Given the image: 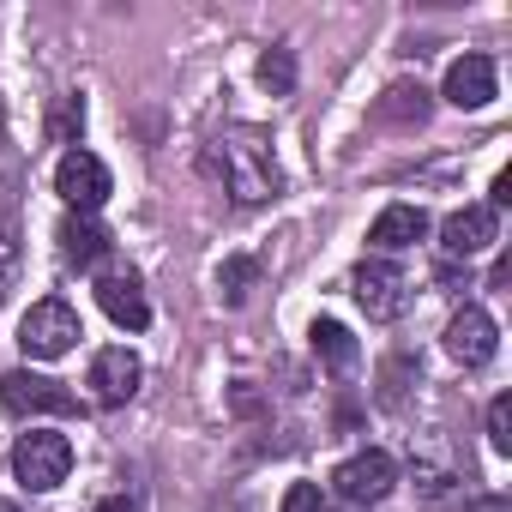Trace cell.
Returning <instances> with one entry per match:
<instances>
[{
  "label": "cell",
  "instance_id": "6da1fadb",
  "mask_svg": "<svg viewBox=\"0 0 512 512\" xmlns=\"http://www.w3.org/2000/svg\"><path fill=\"white\" fill-rule=\"evenodd\" d=\"M199 163L211 181H223V193L235 205H266L278 193V151L260 127H223Z\"/></svg>",
  "mask_w": 512,
  "mask_h": 512
},
{
  "label": "cell",
  "instance_id": "7a4b0ae2",
  "mask_svg": "<svg viewBox=\"0 0 512 512\" xmlns=\"http://www.w3.org/2000/svg\"><path fill=\"white\" fill-rule=\"evenodd\" d=\"M13 470H19V482L31 494H49V488H61L73 476V440L55 434V428H31L13 446Z\"/></svg>",
  "mask_w": 512,
  "mask_h": 512
},
{
  "label": "cell",
  "instance_id": "3957f363",
  "mask_svg": "<svg viewBox=\"0 0 512 512\" xmlns=\"http://www.w3.org/2000/svg\"><path fill=\"white\" fill-rule=\"evenodd\" d=\"M79 338H85V332H79V314H73L61 296L37 302V308L19 320V350H25L31 362H61Z\"/></svg>",
  "mask_w": 512,
  "mask_h": 512
},
{
  "label": "cell",
  "instance_id": "277c9868",
  "mask_svg": "<svg viewBox=\"0 0 512 512\" xmlns=\"http://www.w3.org/2000/svg\"><path fill=\"white\" fill-rule=\"evenodd\" d=\"M0 404H7L13 416H85L79 392H67L61 380H49V374H31V368L0 374Z\"/></svg>",
  "mask_w": 512,
  "mask_h": 512
},
{
  "label": "cell",
  "instance_id": "5b68a950",
  "mask_svg": "<svg viewBox=\"0 0 512 512\" xmlns=\"http://www.w3.org/2000/svg\"><path fill=\"white\" fill-rule=\"evenodd\" d=\"M350 290H356V302H362L368 320H398L410 308V278L392 260H362L350 272Z\"/></svg>",
  "mask_w": 512,
  "mask_h": 512
},
{
  "label": "cell",
  "instance_id": "8992f818",
  "mask_svg": "<svg viewBox=\"0 0 512 512\" xmlns=\"http://www.w3.org/2000/svg\"><path fill=\"white\" fill-rule=\"evenodd\" d=\"M55 193L67 199V211H73V217H91V211L109 199V163L73 145V151L61 157V169H55Z\"/></svg>",
  "mask_w": 512,
  "mask_h": 512
},
{
  "label": "cell",
  "instance_id": "52a82bcc",
  "mask_svg": "<svg viewBox=\"0 0 512 512\" xmlns=\"http://www.w3.org/2000/svg\"><path fill=\"white\" fill-rule=\"evenodd\" d=\"M494 241H500V211H488V205H464V211H452V217L440 223V260L464 266V260H476V253L494 247Z\"/></svg>",
  "mask_w": 512,
  "mask_h": 512
},
{
  "label": "cell",
  "instance_id": "ba28073f",
  "mask_svg": "<svg viewBox=\"0 0 512 512\" xmlns=\"http://www.w3.org/2000/svg\"><path fill=\"white\" fill-rule=\"evenodd\" d=\"M494 344H500V332H494L488 308L464 302V308L446 320V356H452L458 368H482V362H494Z\"/></svg>",
  "mask_w": 512,
  "mask_h": 512
},
{
  "label": "cell",
  "instance_id": "9c48e42d",
  "mask_svg": "<svg viewBox=\"0 0 512 512\" xmlns=\"http://www.w3.org/2000/svg\"><path fill=\"white\" fill-rule=\"evenodd\" d=\"M139 380H145V368H139V356L127 350V344H115V350H97L91 356V398L103 404V410H115V404H127L133 392H139Z\"/></svg>",
  "mask_w": 512,
  "mask_h": 512
},
{
  "label": "cell",
  "instance_id": "30bf717a",
  "mask_svg": "<svg viewBox=\"0 0 512 512\" xmlns=\"http://www.w3.org/2000/svg\"><path fill=\"white\" fill-rule=\"evenodd\" d=\"M332 482H338V494H344V500L374 506V500H386V494H392L398 464H392L386 452H356V458H344V464L332 470Z\"/></svg>",
  "mask_w": 512,
  "mask_h": 512
},
{
  "label": "cell",
  "instance_id": "8fae6325",
  "mask_svg": "<svg viewBox=\"0 0 512 512\" xmlns=\"http://www.w3.org/2000/svg\"><path fill=\"white\" fill-rule=\"evenodd\" d=\"M494 91H500L494 61H488V55H458V61L446 67V91H440V97H446L452 109H488Z\"/></svg>",
  "mask_w": 512,
  "mask_h": 512
},
{
  "label": "cell",
  "instance_id": "7c38bea8",
  "mask_svg": "<svg viewBox=\"0 0 512 512\" xmlns=\"http://www.w3.org/2000/svg\"><path fill=\"white\" fill-rule=\"evenodd\" d=\"M97 302H103V314H109L115 326H127V332H145V326H151V302H145V284H139L133 272L97 278Z\"/></svg>",
  "mask_w": 512,
  "mask_h": 512
},
{
  "label": "cell",
  "instance_id": "4fadbf2b",
  "mask_svg": "<svg viewBox=\"0 0 512 512\" xmlns=\"http://www.w3.org/2000/svg\"><path fill=\"white\" fill-rule=\"evenodd\" d=\"M428 235V211L422 205H386L380 217H374V229H368V247L374 253H404V247H416Z\"/></svg>",
  "mask_w": 512,
  "mask_h": 512
},
{
  "label": "cell",
  "instance_id": "5bb4252c",
  "mask_svg": "<svg viewBox=\"0 0 512 512\" xmlns=\"http://www.w3.org/2000/svg\"><path fill=\"white\" fill-rule=\"evenodd\" d=\"M103 253H109V235H103L97 217H67L61 223V260L67 266L91 272V266H103Z\"/></svg>",
  "mask_w": 512,
  "mask_h": 512
},
{
  "label": "cell",
  "instance_id": "9a60e30c",
  "mask_svg": "<svg viewBox=\"0 0 512 512\" xmlns=\"http://www.w3.org/2000/svg\"><path fill=\"white\" fill-rule=\"evenodd\" d=\"M428 109H434V103H428V91H422V85H392V91L374 103V115H380V121H392V127H422V121H428Z\"/></svg>",
  "mask_w": 512,
  "mask_h": 512
},
{
  "label": "cell",
  "instance_id": "2e32d148",
  "mask_svg": "<svg viewBox=\"0 0 512 512\" xmlns=\"http://www.w3.org/2000/svg\"><path fill=\"white\" fill-rule=\"evenodd\" d=\"M308 338H314V356H320L332 374H350V368H356V356H362V350H356V338H350L338 320H314V332H308Z\"/></svg>",
  "mask_w": 512,
  "mask_h": 512
},
{
  "label": "cell",
  "instance_id": "e0dca14e",
  "mask_svg": "<svg viewBox=\"0 0 512 512\" xmlns=\"http://www.w3.org/2000/svg\"><path fill=\"white\" fill-rule=\"evenodd\" d=\"M260 85H266L272 97H290V91H296V55H290V49L260 55Z\"/></svg>",
  "mask_w": 512,
  "mask_h": 512
},
{
  "label": "cell",
  "instance_id": "ac0fdd59",
  "mask_svg": "<svg viewBox=\"0 0 512 512\" xmlns=\"http://www.w3.org/2000/svg\"><path fill=\"white\" fill-rule=\"evenodd\" d=\"M253 278H260V272H253V260H229V266H223V278H217V284H223V302H229V308H241Z\"/></svg>",
  "mask_w": 512,
  "mask_h": 512
},
{
  "label": "cell",
  "instance_id": "d6986e66",
  "mask_svg": "<svg viewBox=\"0 0 512 512\" xmlns=\"http://www.w3.org/2000/svg\"><path fill=\"white\" fill-rule=\"evenodd\" d=\"M488 446H494V452H512V398H506V392L488 404Z\"/></svg>",
  "mask_w": 512,
  "mask_h": 512
},
{
  "label": "cell",
  "instance_id": "ffe728a7",
  "mask_svg": "<svg viewBox=\"0 0 512 512\" xmlns=\"http://www.w3.org/2000/svg\"><path fill=\"white\" fill-rule=\"evenodd\" d=\"M13 272H19V235L0 223V296L13 290Z\"/></svg>",
  "mask_w": 512,
  "mask_h": 512
},
{
  "label": "cell",
  "instance_id": "44dd1931",
  "mask_svg": "<svg viewBox=\"0 0 512 512\" xmlns=\"http://www.w3.org/2000/svg\"><path fill=\"white\" fill-rule=\"evenodd\" d=\"M284 512H326V494H320V482H296V488L284 494Z\"/></svg>",
  "mask_w": 512,
  "mask_h": 512
},
{
  "label": "cell",
  "instance_id": "7402d4cb",
  "mask_svg": "<svg viewBox=\"0 0 512 512\" xmlns=\"http://www.w3.org/2000/svg\"><path fill=\"white\" fill-rule=\"evenodd\" d=\"M79 127H85V103H79V97H67V103H61V109H55V139H61V145H67V139H73V133H79Z\"/></svg>",
  "mask_w": 512,
  "mask_h": 512
},
{
  "label": "cell",
  "instance_id": "603a6c76",
  "mask_svg": "<svg viewBox=\"0 0 512 512\" xmlns=\"http://www.w3.org/2000/svg\"><path fill=\"white\" fill-rule=\"evenodd\" d=\"M500 205H512V169H500V175H494V193H488V211H500Z\"/></svg>",
  "mask_w": 512,
  "mask_h": 512
},
{
  "label": "cell",
  "instance_id": "cb8c5ba5",
  "mask_svg": "<svg viewBox=\"0 0 512 512\" xmlns=\"http://www.w3.org/2000/svg\"><path fill=\"white\" fill-rule=\"evenodd\" d=\"M97 512H145V506H139V494H103Z\"/></svg>",
  "mask_w": 512,
  "mask_h": 512
},
{
  "label": "cell",
  "instance_id": "d4e9b609",
  "mask_svg": "<svg viewBox=\"0 0 512 512\" xmlns=\"http://www.w3.org/2000/svg\"><path fill=\"white\" fill-rule=\"evenodd\" d=\"M464 512H512V500H506V494H482V500H470Z\"/></svg>",
  "mask_w": 512,
  "mask_h": 512
},
{
  "label": "cell",
  "instance_id": "484cf974",
  "mask_svg": "<svg viewBox=\"0 0 512 512\" xmlns=\"http://www.w3.org/2000/svg\"><path fill=\"white\" fill-rule=\"evenodd\" d=\"M0 512H19V506H13V500H7V494H0Z\"/></svg>",
  "mask_w": 512,
  "mask_h": 512
}]
</instances>
